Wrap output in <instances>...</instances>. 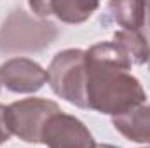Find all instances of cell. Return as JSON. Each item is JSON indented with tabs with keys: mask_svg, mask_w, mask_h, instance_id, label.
Listing matches in <instances>:
<instances>
[{
	"mask_svg": "<svg viewBox=\"0 0 150 148\" xmlns=\"http://www.w3.org/2000/svg\"><path fill=\"white\" fill-rule=\"evenodd\" d=\"M58 111L59 106L54 101L40 98H26L5 106L11 132L25 143H42V131L47 120Z\"/></svg>",
	"mask_w": 150,
	"mask_h": 148,
	"instance_id": "obj_4",
	"label": "cell"
},
{
	"mask_svg": "<svg viewBox=\"0 0 150 148\" xmlns=\"http://www.w3.org/2000/svg\"><path fill=\"white\" fill-rule=\"evenodd\" d=\"M47 82L56 96L79 108H87L86 51L65 49L58 52L47 68Z\"/></svg>",
	"mask_w": 150,
	"mask_h": 148,
	"instance_id": "obj_3",
	"label": "cell"
},
{
	"mask_svg": "<svg viewBox=\"0 0 150 148\" xmlns=\"http://www.w3.org/2000/svg\"><path fill=\"white\" fill-rule=\"evenodd\" d=\"M42 143L47 148H94L93 134L82 120L68 113H54L44 131Z\"/></svg>",
	"mask_w": 150,
	"mask_h": 148,
	"instance_id": "obj_5",
	"label": "cell"
},
{
	"mask_svg": "<svg viewBox=\"0 0 150 148\" xmlns=\"http://www.w3.org/2000/svg\"><path fill=\"white\" fill-rule=\"evenodd\" d=\"M58 37L56 26L42 18H33L23 9L11 12L0 30V52H35L49 47Z\"/></svg>",
	"mask_w": 150,
	"mask_h": 148,
	"instance_id": "obj_2",
	"label": "cell"
},
{
	"mask_svg": "<svg viewBox=\"0 0 150 148\" xmlns=\"http://www.w3.org/2000/svg\"><path fill=\"white\" fill-rule=\"evenodd\" d=\"M131 59L117 42H100L86 51L87 108L120 117L145 105L147 92L131 75Z\"/></svg>",
	"mask_w": 150,
	"mask_h": 148,
	"instance_id": "obj_1",
	"label": "cell"
},
{
	"mask_svg": "<svg viewBox=\"0 0 150 148\" xmlns=\"http://www.w3.org/2000/svg\"><path fill=\"white\" fill-rule=\"evenodd\" d=\"M11 127H9V122H7V115H5V106L0 105V145L9 141L11 138Z\"/></svg>",
	"mask_w": 150,
	"mask_h": 148,
	"instance_id": "obj_11",
	"label": "cell"
},
{
	"mask_svg": "<svg viewBox=\"0 0 150 148\" xmlns=\"http://www.w3.org/2000/svg\"><path fill=\"white\" fill-rule=\"evenodd\" d=\"M47 82V72L28 58H12L0 65V84L16 94H33Z\"/></svg>",
	"mask_w": 150,
	"mask_h": 148,
	"instance_id": "obj_6",
	"label": "cell"
},
{
	"mask_svg": "<svg viewBox=\"0 0 150 148\" xmlns=\"http://www.w3.org/2000/svg\"><path fill=\"white\" fill-rule=\"evenodd\" d=\"M113 127L129 141L150 145V105L112 118Z\"/></svg>",
	"mask_w": 150,
	"mask_h": 148,
	"instance_id": "obj_9",
	"label": "cell"
},
{
	"mask_svg": "<svg viewBox=\"0 0 150 148\" xmlns=\"http://www.w3.org/2000/svg\"><path fill=\"white\" fill-rule=\"evenodd\" d=\"M113 42H117L126 54L129 56L133 65H143L150 59V44L142 35V32H131V30H117L113 33Z\"/></svg>",
	"mask_w": 150,
	"mask_h": 148,
	"instance_id": "obj_10",
	"label": "cell"
},
{
	"mask_svg": "<svg viewBox=\"0 0 150 148\" xmlns=\"http://www.w3.org/2000/svg\"><path fill=\"white\" fill-rule=\"evenodd\" d=\"M94 148H119V147H113V145H107V143H103V145H96Z\"/></svg>",
	"mask_w": 150,
	"mask_h": 148,
	"instance_id": "obj_13",
	"label": "cell"
},
{
	"mask_svg": "<svg viewBox=\"0 0 150 148\" xmlns=\"http://www.w3.org/2000/svg\"><path fill=\"white\" fill-rule=\"evenodd\" d=\"M142 35L150 44V2H145V14H143V25H142Z\"/></svg>",
	"mask_w": 150,
	"mask_h": 148,
	"instance_id": "obj_12",
	"label": "cell"
},
{
	"mask_svg": "<svg viewBox=\"0 0 150 148\" xmlns=\"http://www.w3.org/2000/svg\"><path fill=\"white\" fill-rule=\"evenodd\" d=\"M143 14H145V2H134V0L110 2L105 7L101 23L103 25H117V26H120V30L142 32Z\"/></svg>",
	"mask_w": 150,
	"mask_h": 148,
	"instance_id": "obj_8",
	"label": "cell"
},
{
	"mask_svg": "<svg viewBox=\"0 0 150 148\" xmlns=\"http://www.w3.org/2000/svg\"><path fill=\"white\" fill-rule=\"evenodd\" d=\"M32 11L37 12V18L45 19L54 16L63 23L79 25L89 19V16L100 7L96 2H75V0H58V2H30Z\"/></svg>",
	"mask_w": 150,
	"mask_h": 148,
	"instance_id": "obj_7",
	"label": "cell"
},
{
	"mask_svg": "<svg viewBox=\"0 0 150 148\" xmlns=\"http://www.w3.org/2000/svg\"><path fill=\"white\" fill-rule=\"evenodd\" d=\"M149 68H150V59H149Z\"/></svg>",
	"mask_w": 150,
	"mask_h": 148,
	"instance_id": "obj_14",
	"label": "cell"
}]
</instances>
